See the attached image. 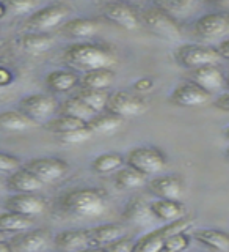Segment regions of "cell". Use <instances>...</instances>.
Instances as JSON below:
<instances>
[{"label": "cell", "mask_w": 229, "mask_h": 252, "mask_svg": "<svg viewBox=\"0 0 229 252\" xmlns=\"http://www.w3.org/2000/svg\"><path fill=\"white\" fill-rule=\"evenodd\" d=\"M60 208L76 218H96L107 210V195L98 188H76L60 195Z\"/></svg>", "instance_id": "1"}, {"label": "cell", "mask_w": 229, "mask_h": 252, "mask_svg": "<svg viewBox=\"0 0 229 252\" xmlns=\"http://www.w3.org/2000/svg\"><path fill=\"white\" fill-rule=\"evenodd\" d=\"M63 59L69 65L85 71L110 68L116 63V55L110 47L88 41L68 46L63 52Z\"/></svg>", "instance_id": "2"}, {"label": "cell", "mask_w": 229, "mask_h": 252, "mask_svg": "<svg viewBox=\"0 0 229 252\" xmlns=\"http://www.w3.org/2000/svg\"><path fill=\"white\" fill-rule=\"evenodd\" d=\"M168 158L157 147H135L129 150L126 164L145 177H154L167 167Z\"/></svg>", "instance_id": "3"}, {"label": "cell", "mask_w": 229, "mask_h": 252, "mask_svg": "<svg viewBox=\"0 0 229 252\" xmlns=\"http://www.w3.org/2000/svg\"><path fill=\"white\" fill-rule=\"evenodd\" d=\"M193 222H195V218L184 216L175 220V222H168L167 225L155 228V230L143 235L140 240L133 241L132 252H160L163 243L168 236L179 233V232H185L188 227H192Z\"/></svg>", "instance_id": "4"}, {"label": "cell", "mask_w": 229, "mask_h": 252, "mask_svg": "<svg viewBox=\"0 0 229 252\" xmlns=\"http://www.w3.org/2000/svg\"><path fill=\"white\" fill-rule=\"evenodd\" d=\"M138 18H140V24H143L148 30H151L157 36L167 39H178L182 35L179 22L175 18H171L170 14L160 11L159 8H155L153 5L141 11V14H138Z\"/></svg>", "instance_id": "5"}, {"label": "cell", "mask_w": 229, "mask_h": 252, "mask_svg": "<svg viewBox=\"0 0 229 252\" xmlns=\"http://www.w3.org/2000/svg\"><path fill=\"white\" fill-rule=\"evenodd\" d=\"M69 13H71L69 6L65 3L46 5L28 16V19L25 21V27L31 32L44 33L46 30H51L53 27L60 26V24L69 16Z\"/></svg>", "instance_id": "6"}, {"label": "cell", "mask_w": 229, "mask_h": 252, "mask_svg": "<svg viewBox=\"0 0 229 252\" xmlns=\"http://www.w3.org/2000/svg\"><path fill=\"white\" fill-rule=\"evenodd\" d=\"M175 59L180 66L196 69L206 65H215L220 60L214 47L204 44H182L175 52Z\"/></svg>", "instance_id": "7"}, {"label": "cell", "mask_w": 229, "mask_h": 252, "mask_svg": "<svg viewBox=\"0 0 229 252\" xmlns=\"http://www.w3.org/2000/svg\"><path fill=\"white\" fill-rule=\"evenodd\" d=\"M107 112L115 114L118 117H137L145 114L148 110V102L145 98L138 96L135 93L120 90L115 93H108L107 99Z\"/></svg>", "instance_id": "8"}, {"label": "cell", "mask_w": 229, "mask_h": 252, "mask_svg": "<svg viewBox=\"0 0 229 252\" xmlns=\"http://www.w3.org/2000/svg\"><path fill=\"white\" fill-rule=\"evenodd\" d=\"M24 169L41 181V183H53L58 181L66 175L69 170V165L66 161L60 159V158H33V159L27 161L24 164Z\"/></svg>", "instance_id": "9"}, {"label": "cell", "mask_w": 229, "mask_h": 252, "mask_svg": "<svg viewBox=\"0 0 229 252\" xmlns=\"http://www.w3.org/2000/svg\"><path fill=\"white\" fill-rule=\"evenodd\" d=\"M19 107L24 115L38 125V122L47 120L58 109V102L52 94L33 93L24 96L19 102Z\"/></svg>", "instance_id": "10"}, {"label": "cell", "mask_w": 229, "mask_h": 252, "mask_svg": "<svg viewBox=\"0 0 229 252\" xmlns=\"http://www.w3.org/2000/svg\"><path fill=\"white\" fill-rule=\"evenodd\" d=\"M47 202L44 197L36 195L33 192L25 194H13L5 200L6 211L16 213V215H22L27 218H35L43 215L46 211Z\"/></svg>", "instance_id": "11"}, {"label": "cell", "mask_w": 229, "mask_h": 252, "mask_svg": "<svg viewBox=\"0 0 229 252\" xmlns=\"http://www.w3.org/2000/svg\"><path fill=\"white\" fill-rule=\"evenodd\" d=\"M193 30L196 36L204 39H215L225 36L229 32V18L223 11L203 14L195 21Z\"/></svg>", "instance_id": "12"}, {"label": "cell", "mask_w": 229, "mask_h": 252, "mask_svg": "<svg viewBox=\"0 0 229 252\" xmlns=\"http://www.w3.org/2000/svg\"><path fill=\"white\" fill-rule=\"evenodd\" d=\"M212 94L200 89L198 85H195L190 81L180 82L175 87V90L170 94L171 104L179 106V107H198L204 106L209 102Z\"/></svg>", "instance_id": "13"}, {"label": "cell", "mask_w": 229, "mask_h": 252, "mask_svg": "<svg viewBox=\"0 0 229 252\" xmlns=\"http://www.w3.org/2000/svg\"><path fill=\"white\" fill-rule=\"evenodd\" d=\"M49 240V232L44 228H35V230L19 232L13 238L6 240V243L13 252H39L46 249Z\"/></svg>", "instance_id": "14"}, {"label": "cell", "mask_w": 229, "mask_h": 252, "mask_svg": "<svg viewBox=\"0 0 229 252\" xmlns=\"http://www.w3.org/2000/svg\"><path fill=\"white\" fill-rule=\"evenodd\" d=\"M104 18L116 24L124 30H137L140 27L138 13L127 3L121 2H107L101 8Z\"/></svg>", "instance_id": "15"}, {"label": "cell", "mask_w": 229, "mask_h": 252, "mask_svg": "<svg viewBox=\"0 0 229 252\" xmlns=\"http://www.w3.org/2000/svg\"><path fill=\"white\" fill-rule=\"evenodd\" d=\"M149 191L163 200H180L185 192V185L180 175L170 173L153 178L149 181Z\"/></svg>", "instance_id": "16"}, {"label": "cell", "mask_w": 229, "mask_h": 252, "mask_svg": "<svg viewBox=\"0 0 229 252\" xmlns=\"http://www.w3.org/2000/svg\"><path fill=\"white\" fill-rule=\"evenodd\" d=\"M190 82H193L204 92L212 94L215 92L223 90L226 81L222 68L217 65H206L190 71Z\"/></svg>", "instance_id": "17"}, {"label": "cell", "mask_w": 229, "mask_h": 252, "mask_svg": "<svg viewBox=\"0 0 229 252\" xmlns=\"http://www.w3.org/2000/svg\"><path fill=\"white\" fill-rule=\"evenodd\" d=\"M86 236H88V248H104L105 244L124 236V227L120 224H102L86 228Z\"/></svg>", "instance_id": "18"}, {"label": "cell", "mask_w": 229, "mask_h": 252, "mask_svg": "<svg viewBox=\"0 0 229 252\" xmlns=\"http://www.w3.org/2000/svg\"><path fill=\"white\" fill-rule=\"evenodd\" d=\"M6 186L11 189L14 194H25V192H35L43 188V183L39 181L33 173H30L25 169H18L11 172V175L6 178Z\"/></svg>", "instance_id": "19"}, {"label": "cell", "mask_w": 229, "mask_h": 252, "mask_svg": "<svg viewBox=\"0 0 229 252\" xmlns=\"http://www.w3.org/2000/svg\"><path fill=\"white\" fill-rule=\"evenodd\" d=\"M153 216L157 219H162L165 222H175V220L185 216V205L180 200H163L157 199L149 205Z\"/></svg>", "instance_id": "20"}, {"label": "cell", "mask_w": 229, "mask_h": 252, "mask_svg": "<svg viewBox=\"0 0 229 252\" xmlns=\"http://www.w3.org/2000/svg\"><path fill=\"white\" fill-rule=\"evenodd\" d=\"M36 126L21 110H3L0 112V131L3 132H24Z\"/></svg>", "instance_id": "21"}, {"label": "cell", "mask_w": 229, "mask_h": 252, "mask_svg": "<svg viewBox=\"0 0 229 252\" xmlns=\"http://www.w3.org/2000/svg\"><path fill=\"white\" fill-rule=\"evenodd\" d=\"M153 213L149 210V205L141 199V197H133V199L126 205L123 211V219L129 224L143 225L151 222Z\"/></svg>", "instance_id": "22"}, {"label": "cell", "mask_w": 229, "mask_h": 252, "mask_svg": "<svg viewBox=\"0 0 229 252\" xmlns=\"http://www.w3.org/2000/svg\"><path fill=\"white\" fill-rule=\"evenodd\" d=\"M55 246L61 251L77 252L83 248H88V236L86 228L83 230H65L55 235Z\"/></svg>", "instance_id": "23"}, {"label": "cell", "mask_w": 229, "mask_h": 252, "mask_svg": "<svg viewBox=\"0 0 229 252\" xmlns=\"http://www.w3.org/2000/svg\"><path fill=\"white\" fill-rule=\"evenodd\" d=\"M193 238L214 249L217 252H228L229 251V235L223 230H215V228H203V230H196L193 233Z\"/></svg>", "instance_id": "24"}, {"label": "cell", "mask_w": 229, "mask_h": 252, "mask_svg": "<svg viewBox=\"0 0 229 252\" xmlns=\"http://www.w3.org/2000/svg\"><path fill=\"white\" fill-rule=\"evenodd\" d=\"M113 82H115V71H112L110 68L86 71L83 77L78 81L82 89H93V90H105Z\"/></svg>", "instance_id": "25"}, {"label": "cell", "mask_w": 229, "mask_h": 252, "mask_svg": "<svg viewBox=\"0 0 229 252\" xmlns=\"http://www.w3.org/2000/svg\"><path fill=\"white\" fill-rule=\"evenodd\" d=\"M123 125V118L118 117L115 114H110V112H105V114H96L93 118H90L88 122H86V128L90 129V132L93 134H112L115 132L120 126Z\"/></svg>", "instance_id": "26"}, {"label": "cell", "mask_w": 229, "mask_h": 252, "mask_svg": "<svg viewBox=\"0 0 229 252\" xmlns=\"http://www.w3.org/2000/svg\"><path fill=\"white\" fill-rule=\"evenodd\" d=\"M19 47L22 51H25L28 54H43L46 51H49L53 39L47 33H38V32H28V33L22 35L18 41Z\"/></svg>", "instance_id": "27"}, {"label": "cell", "mask_w": 229, "mask_h": 252, "mask_svg": "<svg viewBox=\"0 0 229 252\" xmlns=\"http://www.w3.org/2000/svg\"><path fill=\"white\" fill-rule=\"evenodd\" d=\"M78 76L74 73V71H68V69H57L52 71V73L47 74L46 77V84L51 90L53 92H69L71 89L78 85Z\"/></svg>", "instance_id": "28"}, {"label": "cell", "mask_w": 229, "mask_h": 252, "mask_svg": "<svg viewBox=\"0 0 229 252\" xmlns=\"http://www.w3.org/2000/svg\"><path fill=\"white\" fill-rule=\"evenodd\" d=\"M99 30V22L88 18H76L63 24V32L73 38H86L96 35Z\"/></svg>", "instance_id": "29"}, {"label": "cell", "mask_w": 229, "mask_h": 252, "mask_svg": "<svg viewBox=\"0 0 229 252\" xmlns=\"http://www.w3.org/2000/svg\"><path fill=\"white\" fill-rule=\"evenodd\" d=\"M33 225V219L16 215L11 211L0 213V232L2 233H19L24 230H30V227Z\"/></svg>", "instance_id": "30"}, {"label": "cell", "mask_w": 229, "mask_h": 252, "mask_svg": "<svg viewBox=\"0 0 229 252\" xmlns=\"http://www.w3.org/2000/svg\"><path fill=\"white\" fill-rule=\"evenodd\" d=\"M153 6L159 8L160 11L176 19L178 16L184 18V16L190 14L198 6V2H195V0H160V2H154Z\"/></svg>", "instance_id": "31"}, {"label": "cell", "mask_w": 229, "mask_h": 252, "mask_svg": "<svg viewBox=\"0 0 229 252\" xmlns=\"http://www.w3.org/2000/svg\"><path fill=\"white\" fill-rule=\"evenodd\" d=\"M146 181V177L141 175L140 172H137L135 169L129 167H120L115 173V186L121 191H126V189H135L143 186Z\"/></svg>", "instance_id": "32"}, {"label": "cell", "mask_w": 229, "mask_h": 252, "mask_svg": "<svg viewBox=\"0 0 229 252\" xmlns=\"http://www.w3.org/2000/svg\"><path fill=\"white\" fill-rule=\"evenodd\" d=\"M58 110H60V115H69V117H74V118H78V120H82V122H88L90 118H93L94 114L93 110L83 104V102L73 96V98H68L61 102V104L58 106Z\"/></svg>", "instance_id": "33"}, {"label": "cell", "mask_w": 229, "mask_h": 252, "mask_svg": "<svg viewBox=\"0 0 229 252\" xmlns=\"http://www.w3.org/2000/svg\"><path fill=\"white\" fill-rule=\"evenodd\" d=\"M83 104L88 106L94 114H101L107 106L108 93L105 90H93V89H80L76 94Z\"/></svg>", "instance_id": "34"}, {"label": "cell", "mask_w": 229, "mask_h": 252, "mask_svg": "<svg viewBox=\"0 0 229 252\" xmlns=\"http://www.w3.org/2000/svg\"><path fill=\"white\" fill-rule=\"evenodd\" d=\"M124 164V158L120 153H105L99 155L96 159L91 162V170L99 175H105L110 172H116Z\"/></svg>", "instance_id": "35"}, {"label": "cell", "mask_w": 229, "mask_h": 252, "mask_svg": "<svg viewBox=\"0 0 229 252\" xmlns=\"http://www.w3.org/2000/svg\"><path fill=\"white\" fill-rule=\"evenodd\" d=\"M86 123L78 120V118L74 117H69V115H58L55 118H51L47 120L44 128L47 131H51L53 134H63V132H68V131H73V129H78V128H83Z\"/></svg>", "instance_id": "36"}, {"label": "cell", "mask_w": 229, "mask_h": 252, "mask_svg": "<svg viewBox=\"0 0 229 252\" xmlns=\"http://www.w3.org/2000/svg\"><path fill=\"white\" fill-rule=\"evenodd\" d=\"M188 246H190V236L185 232H179L165 240L160 252H184Z\"/></svg>", "instance_id": "37"}, {"label": "cell", "mask_w": 229, "mask_h": 252, "mask_svg": "<svg viewBox=\"0 0 229 252\" xmlns=\"http://www.w3.org/2000/svg\"><path fill=\"white\" fill-rule=\"evenodd\" d=\"M91 136L93 134L90 132V129L86 128V125H85L83 128L58 134V140L61 142V144H66V145H76V144H83V142L91 139Z\"/></svg>", "instance_id": "38"}, {"label": "cell", "mask_w": 229, "mask_h": 252, "mask_svg": "<svg viewBox=\"0 0 229 252\" xmlns=\"http://www.w3.org/2000/svg\"><path fill=\"white\" fill-rule=\"evenodd\" d=\"M21 159L10 153L0 152V173H11L21 169Z\"/></svg>", "instance_id": "39"}, {"label": "cell", "mask_w": 229, "mask_h": 252, "mask_svg": "<svg viewBox=\"0 0 229 252\" xmlns=\"http://www.w3.org/2000/svg\"><path fill=\"white\" fill-rule=\"evenodd\" d=\"M5 10L10 11L13 14H25V13H31L33 8L36 6V2H21V0H10V2H2Z\"/></svg>", "instance_id": "40"}, {"label": "cell", "mask_w": 229, "mask_h": 252, "mask_svg": "<svg viewBox=\"0 0 229 252\" xmlns=\"http://www.w3.org/2000/svg\"><path fill=\"white\" fill-rule=\"evenodd\" d=\"M132 248H133V241L127 238V236H121V238H118L104 246L107 252H132Z\"/></svg>", "instance_id": "41"}, {"label": "cell", "mask_w": 229, "mask_h": 252, "mask_svg": "<svg viewBox=\"0 0 229 252\" xmlns=\"http://www.w3.org/2000/svg\"><path fill=\"white\" fill-rule=\"evenodd\" d=\"M212 104H214V107L217 110H220V112L228 114L229 112V94L226 92H223L222 94H218L217 99L212 102Z\"/></svg>", "instance_id": "42"}, {"label": "cell", "mask_w": 229, "mask_h": 252, "mask_svg": "<svg viewBox=\"0 0 229 252\" xmlns=\"http://www.w3.org/2000/svg\"><path fill=\"white\" fill-rule=\"evenodd\" d=\"M133 89H135L137 92H149L154 89V81L151 77H141L138 79V81L133 84Z\"/></svg>", "instance_id": "43"}, {"label": "cell", "mask_w": 229, "mask_h": 252, "mask_svg": "<svg viewBox=\"0 0 229 252\" xmlns=\"http://www.w3.org/2000/svg\"><path fill=\"white\" fill-rule=\"evenodd\" d=\"M217 55H218V59H222V60H228L229 57V43H228V39H223L222 43H218L217 47H214Z\"/></svg>", "instance_id": "44"}, {"label": "cell", "mask_w": 229, "mask_h": 252, "mask_svg": "<svg viewBox=\"0 0 229 252\" xmlns=\"http://www.w3.org/2000/svg\"><path fill=\"white\" fill-rule=\"evenodd\" d=\"M77 252H107L104 248H96V246H91V248H83L80 251H77Z\"/></svg>", "instance_id": "45"}, {"label": "cell", "mask_w": 229, "mask_h": 252, "mask_svg": "<svg viewBox=\"0 0 229 252\" xmlns=\"http://www.w3.org/2000/svg\"><path fill=\"white\" fill-rule=\"evenodd\" d=\"M0 252H13L6 241H0Z\"/></svg>", "instance_id": "46"}, {"label": "cell", "mask_w": 229, "mask_h": 252, "mask_svg": "<svg viewBox=\"0 0 229 252\" xmlns=\"http://www.w3.org/2000/svg\"><path fill=\"white\" fill-rule=\"evenodd\" d=\"M5 13H6L5 6H3V3H2V2H0V19L3 18V16H5Z\"/></svg>", "instance_id": "47"}, {"label": "cell", "mask_w": 229, "mask_h": 252, "mask_svg": "<svg viewBox=\"0 0 229 252\" xmlns=\"http://www.w3.org/2000/svg\"><path fill=\"white\" fill-rule=\"evenodd\" d=\"M0 241H6V235L0 232Z\"/></svg>", "instance_id": "48"}]
</instances>
